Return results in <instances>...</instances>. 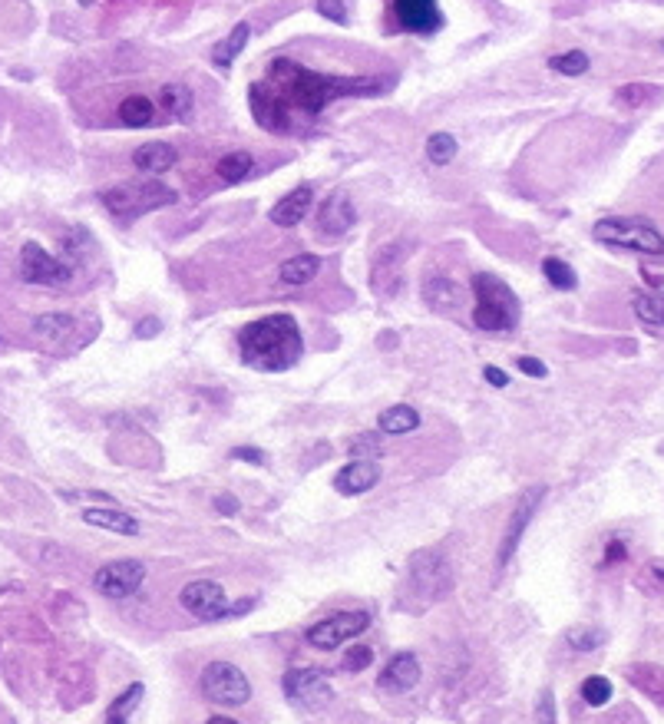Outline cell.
Masks as SVG:
<instances>
[{"label": "cell", "mask_w": 664, "mask_h": 724, "mask_svg": "<svg viewBox=\"0 0 664 724\" xmlns=\"http://www.w3.org/2000/svg\"><path fill=\"white\" fill-rule=\"evenodd\" d=\"M354 222H357V209H354V202H351V196H347L344 189L331 192V196L324 199V205L318 209V232L331 235V239H337V235H344V232H351Z\"/></svg>", "instance_id": "cell-15"}, {"label": "cell", "mask_w": 664, "mask_h": 724, "mask_svg": "<svg viewBox=\"0 0 664 724\" xmlns=\"http://www.w3.org/2000/svg\"><path fill=\"white\" fill-rule=\"evenodd\" d=\"M565 642H569L575 652H592V648L605 645V632L585 629V625H575V629H569V635H565Z\"/></svg>", "instance_id": "cell-36"}, {"label": "cell", "mask_w": 664, "mask_h": 724, "mask_svg": "<svg viewBox=\"0 0 664 724\" xmlns=\"http://www.w3.org/2000/svg\"><path fill=\"white\" fill-rule=\"evenodd\" d=\"M242 361L255 371H288L301 361L304 338L291 315H268L245 324L238 334Z\"/></svg>", "instance_id": "cell-2"}, {"label": "cell", "mask_w": 664, "mask_h": 724, "mask_svg": "<svg viewBox=\"0 0 664 724\" xmlns=\"http://www.w3.org/2000/svg\"><path fill=\"white\" fill-rule=\"evenodd\" d=\"M248 37H252V27L248 24H235V30L232 34H228L219 47H215V53H212V63L215 67H232V63L238 60V53H242L245 47H248Z\"/></svg>", "instance_id": "cell-26"}, {"label": "cell", "mask_w": 664, "mask_h": 724, "mask_svg": "<svg viewBox=\"0 0 664 724\" xmlns=\"http://www.w3.org/2000/svg\"><path fill=\"white\" fill-rule=\"evenodd\" d=\"M631 308H635L638 321L645 324L651 334H658L664 338V291H641L631 301Z\"/></svg>", "instance_id": "cell-21"}, {"label": "cell", "mask_w": 664, "mask_h": 724, "mask_svg": "<svg viewBox=\"0 0 664 724\" xmlns=\"http://www.w3.org/2000/svg\"><path fill=\"white\" fill-rule=\"evenodd\" d=\"M582 698L589 701L592 708H602L612 701V682H608L605 675H589L582 682Z\"/></svg>", "instance_id": "cell-35"}, {"label": "cell", "mask_w": 664, "mask_h": 724, "mask_svg": "<svg viewBox=\"0 0 664 724\" xmlns=\"http://www.w3.org/2000/svg\"><path fill=\"white\" fill-rule=\"evenodd\" d=\"M311 202H314V189L311 186L291 189L288 196H281L275 209H271V222H275L278 229H295V225H301L304 212H308Z\"/></svg>", "instance_id": "cell-19"}, {"label": "cell", "mask_w": 664, "mask_h": 724, "mask_svg": "<svg viewBox=\"0 0 664 724\" xmlns=\"http://www.w3.org/2000/svg\"><path fill=\"white\" fill-rule=\"evenodd\" d=\"M549 70L562 73V77H582V73L589 70V53H582V50L559 53V57L549 60Z\"/></svg>", "instance_id": "cell-32"}, {"label": "cell", "mask_w": 664, "mask_h": 724, "mask_svg": "<svg viewBox=\"0 0 664 724\" xmlns=\"http://www.w3.org/2000/svg\"><path fill=\"white\" fill-rule=\"evenodd\" d=\"M394 14L400 27L413 30V34H433V30L443 27L437 0H394Z\"/></svg>", "instance_id": "cell-16"}, {"label": "cell", "mask_w": 664, "mask_h": 724, "mask_svg": "<svg viewBox=\"0 0 664 724\" xmlns=\"http://www.w3.org/2000/svg\"><path fill=\"white\" fill-rule=\"evenodd\" d=\"M456 136H450V133H433L430 139H427V159L433 162V166H446V162H453V156H456Z\"/></svg>", "instance_id": "cell-34"}, {"label": "cell", "mask_w": 664, "mask_h": 724, "mask_svg": "<svg viewBox=\"0 0 664 724\" xmlns=\"http://www.w3.org/2000/svg\"><path fill=\"white\" fill-rule=\"evenodd\" d=\"M179 162V153L169 143H146L133 153V166L146 176H159V172H169Z\"/></svg>", "instance_id": "cell-20"}, {"label": "cell", "mask_w": 664, "mask_h": 724, "mask_svg": "<svg viewBox=\"0 0 664 724\" xmlns=\"http://www.w3.org/2000/svg\"><path fill=\"white\" fill-rule=\"evenodd\" d=\"M252 169H255V156L245 153V149H235V153L219 159V176L225 182H242V179H248V172Z\"/></svg>", "instance_id": "cell-30"}, {"label": "cell", "mask_w": 664, "mask_h": 724, "mask_svg": "<svg viewBox=\"0 0 664 724\" xmlns=\"http://www.w3.org/2000/svg\"><path fill=\"white\" fill-rule=\"evenodd\" d=\"M146 579V569L139 559H116V563H106L100 572L93 576V586L100 596L106 599H129L136 596L139 586H143Z\"/></svg>", "instance_id": "cell-12"}, {"label": "cell", "mask_w": 664, "mask_h": 724, "mask_svg": "<svg viewBox=\"0 0 664 724\" xmlns=\"http://www.w3.org/2000/svg\"><path fill=\"white\" fill-rule=\"evenodd\" d=\"M542 496H546V486H529V490L516 500L513 520H509V529H506V536H503V546H499V569H503L509 559H513L522 533H526L529 520H532V516H536V510H539Z\"/></svg>", "instance_id": "cell-14"}, {"label": "cell", "mask_w": 664, "mask_h": 724, "mask_svg": "<svg viewBox=\"0 0 664 724\" xmlns=\"http://www.w3.org/2000/svg\"><path fill=\"white\" fill-rule=\"evenodd\" d=\"M318 14L334 20V24H347V7L344 0H318Z\"/></svg>", "instance_id": "cell-38"}, {"label": "cell", "mask_w": 664, "mask_h": 724, "mask_svg": "<svg viewBox=\"0 0 664 724\" xmlns=\"http://www.w3.org/2000/svg\"><path fill=\"white\" fill-rule=\"evenodd\" d=\"M404 265H407V252L400 242L384 245L374 255V268H370V285L380 298H394L400 285H404Z\"/></svg>", "instance_id": "cell-13"}, {"label": "cell", "mask_w": 664, "mask_h": 724, "mask_svg": "<svg viewBox=\"0 0 664 724\" xmlns=\"http://www.w3.org/2000/svg\"><path fill=\"white\" fill-rule=\"evenodd\" d=\"M100 199H103L106 209L116 215V219L129 222L143 212H156V209H162V205H172L179 196L156 179H139V182H123V186L106 189Z\"/></svg>", "instance_id": "cell-5"}, {"label": "cell", "mask_w": 664, "mask_h": 724, "mask_svg": "<svg viewBox=\"0 0 664 724\" xmlns=\"http://www.w3.org/2000/svg\"><path fill=\"white\" fill-rule=\"evenodd\" d=\"M281 103H295L301 113L318 116L324 106L341 100V96H361V93H377L380 83L377 77H337V73H314L301 67L295 60H275L268 67V80H261ZM291 113V110H288Z\"/></svg>", "instance_id": "cell-1"}, {"label": "cell", "mask_w": 664, "mask_h": 724, "mask_svg": "<svg viewBox=\"0 0 664 724\" xmlns=\"http://www.w3.org/2000/svg\"><path fill=\"white\" fill-rule=\"evenodd\" d=\"M209 724H238L235 718H225V715H215V718H209Z\"/></svg>", "instance_id": "cell-46"}, {"label": "cell", "mask_w": 664, "mask_h": 724, "mask_svg": "<svg viewBox=\"0 0 664 724\" xmlns=\"http://www.w3.org/2000/svg\"><path fill=\"white\" fill-rule=\"evenodd\" d=\"M423 295H427L430 305L440 308V311L460 308V301H463L460 285H453L450 278H427V285H423Z\"/></svg>", "instance_id": "cell-25"}, {"label": "cell", "mask_w": 664, "mask_h": 724, "mask_svg": "<svg viewBox=\"0 0 664 724\" xmlns=\"http://www.w3.org/2000/svg\"><path fill=\"white\" fill-rule=\"evenodd\" d=\"M73 268L63 258L50 255L47 248L37 242H27L20 248V278L30 285H67Z\"/></svg>", "instance_id": "cell-10"}, {"label": "cell", "mask_w": 664, "mask_h": 724, "mask_svg": "<svg viewBox=\"0 0 664 724\" xmlns=\"http://www.w3.org/2000/svg\"><path fill=\"white\" fill-rule=\"evenodd\" d=\"M370 625V615L364 609H354V612H334L328 619L314 622L308 629V642L314 648H321V652H334V648H341L344 642L357 639V635H364Z\"/></svg>", "instance_id": "cell-8"}, {"label": "cell", "mask_w": 664, "mask_h": 724, "mask_svg": "<svg viewBox=\"0 0 664 724\" xmlns=\"http://www.w3.org/2000/svg\"><path fill=\"white\" fill-rule=\"evenodd\" d=\"M83 520L90 526H100V529H110V533H123V536H139V520L129 513H119V510H86Z\"/></svg>", "instance_id": "cell-24"}, {"label": "cell", "mask_w": 664, "mask_h": 724, "mask_svg": "<svg viewBox=\"0 0 664 724\" xmlns=\"http://www.w3.org/2000/svg\"><path fill=\"white\" fill-rule=\"evenodd\" d=\"M232 457L235 460H248V463H265V453L255 450V447H235Z\"/></svg>", "instance_id": "cell-42"}, {"label": "cell", "mask_w": 664, "mask_h": 724, "mask_svg": "<svg viewBox=\"0 0 664 724\" xmlns=\"http://www.w3.org/2000/svg\"><path fill=\"white\" fill-rule=\"evenodd\" d=\"M483 374H486V381L493 384V387H506V384H509V377H506L503 371H499V367H486Z\"/></svg>", "instance_id": "cell-44"}, {"label": "cell", "mask_w": 664, "mask_h": 724, "mask_svg": "<svg viewBox=\"0 0 664 724\" xmlns=\"http://www.w3.org/2000/svg\"><path fill=\"white\" fill-rule=\"evenodd\" d=\"M542 272H546L549 285L559 288V291H572L575 285H579V275H575L572 265H565L562 258H546V262H542Z\"/></svg>", "instance_id": "cell-33"}, {"label": "cell", "mask_w": 664, "mask_h": 724, "mask_svg": "<svg viewBox=\"0 0 664 724\" xmlns=\"http://www.w3.org/2000/svg\"><path fill=\"white\" fill-rule=\"evenodd\" d=\"M377 427H380V434H390V437L410 434V430L420 427V414H417V407H410V404H394L377 417Z\"/></svg>", "instance_id": "cell-22"}, {"label": "cell", "mask_w": 664, "mask_h": 724, "mask_svg": "<svg viewBox=\"0 0 664 724\" xmlns=\"http://www.w3.org/2000/svg\"><path fill=\"white\" fill-rule=\"evenodd\" d=\"M592 235L602 245L625 248V252L638 255H664V235L661 229L645 215H612V219H598Z\"/></svg>", "instance_id": "cell-4"}, {"label": "cell", "mask_w": 664, "mask_h": 724, "mask_svg": "<svg viewBox=\"0 0 664 724\" xmlns=\"http://www.w3.org/2000/svg\"><path fill=\"white\" fill-rule=\"evenodd\" d=\"M281 685H285V695H288L291 705H298L304 711L328 708V701L334 698V688L328 682V675H324L321 668H311V665L291 668Z\"/></svg>", "instance_id": "cell-9"}, {"label": "cell", "mask_w": 664, "mask_h": 724, "mask_svg": "<svg viewBox=\"0 0 664 724\" xmlns=\"http://www.w3.org/2000/svg\"><path fill=\"white\" fill-rule=\"evenodd\" d=\"M374 453H380V443L374 434H361L354 440V460H367V457H374Z\"/></svg>", "instance_id": "cell-39"}, {"label": "cell", "mask_w": 664, "mask_h": 724, "mask_svg": "<svg viewBox=\"0 0 664 724\" xmlns=\"http://www.w3.org/2000/svg\"><path fill=\"white\" fill-rule=\"evenodd\" d=\"M34 331L47 341H63L76 331V321L70 315H63V311H57V315H40L34 321Z\"/></svg>", "instance_id": "cell-29"}, {"label": "cell", "mask_w": 664, "mask_h": 724, "mask_svg": "<svg viewBox=\"0 0 664 724\" xmlns=\"http://www.w3.org/2000/svg\"><path fill=\"white\" fill-rule=\"evenodd\" d=\"M318 268H321V258L304 252V255L288 258V262L278 268V278H281V285H308L311 278L318 275Z\"/></svg>", "instance_id": "cell-23"}, {"label": "cell", "mask_w": 664, "mask_h": 724, "mask_svg": "<svg viewBox=\"0 0 664 724\" xmlns=\"http://www.w3.org/2000/svg\"><path fill=\"white\" fill-rule=\"evenodd\" d=\"M410 586L423 602H437L453 586L450 563H446L440 553H433V549L413 553L410 556Z\"/></svg>", "instance_id": "cell-7"}, {"label": "cell", "mask_w": 664, "mask_h": 724, "mask_svg": "<svg viewBox=\"0 0 664 724\" xmlns=\"http://www.w3.org/2000/svg\"><path fill=\"white\" fill-rule=\"evenodd\" d=\"M159 331H162V324L156 318H146L136 324V338H152V334H159Z\"/></svg>", "instance_id": "cell-43"}, {"label": "cell", "mask_w": 664, "mask_h": 724, "mask_svg": "<svg viewBox=\"0 0 664 724\" xmlns=\"http://www.w3.org/2000/svg\"><path fill=\"white\" fill-rule=\"evenodd\" d=\"M377 483H380V467L374 460H351L347 467L337 470L334 490L344 496H361L367 490H374Z\"/></svg>", "instance_id": "cell-17"}, {"label": "cell", "mask_w": 664, "mask_h": 724, "mask_svg": "<svg viewBox=\"0 0 664 724\" xmlns=\"http://www.w3.org/2000/svg\"><path fill=\"white\" fill-rule=\"evenodd\" d=\"M179 602L185 612H192L202 622H219L225 615H232V605L225 599V589L215 579H195L189 586H182Z\"/></svg>", "instance_id": "cell-11"}, {"label": "cell", "mask_w": 664, "mask_h": 724, "mask_svg": "<svg viewBox=\"0 0 664 724\" xmlns=\"http://www.w3.org/2000/svg\"><path fill=\"white\" fill-rule=\"evenodd\" d=\"M516 364H519V371L529 374V377H546V374H549V367L542 364L539 358H519Z\"/></svg>", "instance_id": "cell-40"}, {"label": "cell", "mask_w": 664, "mask_h": 724, "mask_svg": "<svg viewBox=\"0 0 664 724\" xmlns=\"http://www.w3.org/2000/svg\"><path fill=\"white\" fill-rule=\"evenodd\" d=\"M202 695L215 701V705H245L252 698V685L248 675L232 662H209L202 668Z\"/></svg>", "instance_id": "cell-6"}, {"label": "cell", "mask_w": 664, "mask_h": 724, "mask_svg": "<svg viewBox=\"0 0 664 724\" xmlns=\"http://www.w3.org/2000/svg\"><path fill=\"white\" fill-rule=\"evenodd\" d=\"M152 116H156V106H152L149 96L136 93V96H126V100L119 103V120H123V126H129V129L149 126Z\"/></svg>", "instance_id": "cell-28"}, {"label": "cell", "mask_w": 664, "mask_h": 724, "mask_svg": "<svg viewBox=\"0 0 664 724\" xmlns=\"http://www.w3.org/2000/svg\"><path fill=\"white\" fill-rule=\"evenodd\" d=\"M417 682H420V662L417 655L410 652L394 655L384 665V672H380V688L390 691V695H404V691H410Z\"/></svg>", "instance_id": "cell-18"}, {"label": "cell", "mask_w": 664, "mask_h": 724, "mask_svg": "<svg viewBox=\"0 0 664 724\" xmlns=\"http://www.w3.org/2000/svg\"><path fill=\"white\" fill-rule=\"evenodd\" d=\"M539 721L542 724H555V708H552V691H542V708H539Z\"/></svg>", "instance_id": "cell-41"}, {"label": "cell", "mask_w": 664, "mask_h": 724, "mask_svg": "<svg viewBox=\"0 0 664 724\" xmlns=\"http://www.w3.org/2000/svg\"><path fill=\"white\" fill-rule=\"evenodd\" d=\"M143 695H146L143 682H133V685L123 691V695H116L110 711H106V724H129V718H133V711L139 708Z\"/></svg>", "instance_id": "cell-27"}, {"label": "cell", "mask_w": 664, "mask_h": 724, "mask_svg": "<svg viewBox=\"0 0 664 724\" xmlns=\"http://www.w3.org/2000/svg\"><path fill=\"white\" fill-rule=\"evenodd\" d=\"M473 295H476V308H473L476 328L513 331L519 324V298L503 278H496L489 272L473 275Z\"/></svg>", "instance_id": "cell-3"}, {"label": "cell", "mask_w": 664, "mask_h": 724, "mask_svg": "<svg viewBox=\"0 0 664 724\" xmlns=\"http://www.w3.org/2000/svg\"><path fill=\"white\" fill-rule=\"evenodd\" d=\"M80 4H83V7H90V4H93V0H80Z\"/></svg>", "instance_id": "cell-47"}, {"label": "cell", "mask_w": 664, "mask_h": 724, "mask_svg": "<svg viewBox=\"0 0 664 724\" xmlns=\"http://www.w3.org/2000/svg\"><path fill=\"white\" fill-rule=\"evenodd\" d=\"M215 510H222V513H235V510H238V503H235L228 493H222V496H215Z\"/></svg>", "instance_id": "cell-45"}, {"label": "cell", "mask_w": 664, "mask_h": 724, "mask_svg": "<svg viewBox=\"0 0 664 724\" xmlns=\"http://www.w3.org/2000/svg\"><path fill=\"white\" fill-rule=\"evenodd\" d=\"M159 100H162V106H166V113L169 116H189V110H192V96H189V90H185V86H179V83H169V86H162V93H159Z\"/></svg>", "instance_id": "cell-31"}, {"label": "cell", "mask_w": 664, "mask_h": 724, "mask_svg": "<svg viewBox=\"0 0 664 724\" xmlns=\"http://www.w3.org/2000/svg\"><path fill=\"white\" fill-rule=\"evenodd\" d=\"M370 662H374V652H370V648H351L344 658V668L347 672H364Z\"/></svg>", "instance_id": "cell-37"}]
</instances>
